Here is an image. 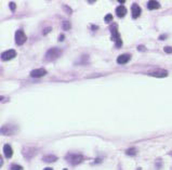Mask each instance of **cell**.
<instances>
[{
    "label": "cell",
    "mask_w": 172,
    "mask_h": 170,
    "mask_svg": "<svg viewBox=\"0 0 172 170\" xmlns=\"http://www.w3.org/2000/svg\"><path fill=\"white\" fill-rule=\"evenodd\" d=\"M47 74V71L45 68H37V70L31 71L30 76L34 77V78H38V77H42Z\"/></svg>",
    "instance_id": "9c48e42d"
},
{
    "label": "cell",
    "mask_w": 172,
    "mask_h": 170,
    "mask_svg": "<svg viewBox=\"0 0 172 170\" xmlns=\"http://www.w3.org/2000/svg\"><path fill=\"white\" fill-rule=\"evenodd\" d=\"M166 37H167L166 35H163V36H160V37H159V39H160V40H165Z\"/></svg>",
    "instance_id": "603a6c76"
},
{
    "label": "cell",
    "mask_w": 172,
    "mask_h": 170,
    "mask_svg": "<svg viewBox=\"0 0 172 170\" xmlns=\"http://www.w3.org/2000/svg\"><path fill=\"white\" fill-rule=\"evenodd\" d=\"M149 76L158 77V78H163V77L168 76V72L166 70H161V68H157V70H153L151 72H148Z\"/></svg>",
    "instance_id": "277c9868"
},
{
    "label": "cell",
    "mask_w": 172,
    "mask_h": 170,
    "mask_svg": "<svg viewBox=\"0 0 172 170\" xmlns=\"http://www.w3.org/2000/svg\"><path fill=\"white\" fill-rule=\"evenodd\" d=\"M126 154L129 156H134L136 154V149H134V147H131V149H128L127 151H126Z\"/></svg>",
    "instance_id": "2e32d148"
},
{
    "label": "cell",
    "mask_w": 172,
    "mask_h": 170,
    "mask_svg": "<svg viewBox=\"0 0 172 170\" xmlns=\"http://www.w3.org/2000/svg\"><path fill=\"white\" fill-rule=\"evenodd\" d=\"M11 170H23V167H21L20 165H11Z\"/></svg>",
    "instance_id": "d6986e66"
},
{
    "label": "cell",
    "mask_w": 172,
    "mask_h": 170,
    "mask_svg": "<svg viewBox=\"0 0 172 170\" xmlns=\"http://www.w3.org/2000/svg\"><path fill=\"white\" fill-rule=\"evenodd\" d=\"M15 56H16V51L15 50H7L5 51V52L1 54V59H2L3 61H10L12 60V59H14Z\"/></svg>",
    "instance_id": "8992f818"
},
{
    "label": "cell",
    "mask_w": 172,
    "mask_h": 170,
    "mask_svg": "<svg viewBox=\"0 0 172 170\" xmlns=\"http://www.w3.org/2000/svg\"><path fill=\"white\" fill-rule=\"evenodd\" d=\"M109 31H110V34H112V40L116 42V48H120L122 42H121V40H120L119 33H118V29H117V25L113 24L112 26L109 27Z\"/></svg>",
    "instance_id": "7a4b0ae2"
},
{
    "label": "cell",
    "mask_w": 172,
    "mask_h": 170,
    "mask_svg": "<svg viewBox=\"0 0 172 170\" xmlns=\"http://www.w3.org/2000/svg\"><path fill=\"white\" fill-rule=\"evenodd\" d=\"M163 50H165L166 53H172V48H171V47H165V49H163Z\"/></svg>",
    "instance_id": "44dd1931"
},
{
    "label": "cell",
    "mask_w": 172,
    "mask_h": 170,
    "mask_svg": "<svg viewBox=\"0 0 172 170\" xmlns=\"http://www.w3.org/2000/svg\"><path fill=\"white\" fill-rule=\"evenodd\" d=\"M9 7H10V10H11V11H14L15 8H16V5H15L14 2H10L9 3Z\"/></svg>",
    "instance_id": "ffe728a7"
},
{
    "label": "cell",
    "mask_w": 172,
    "mask_h": 170,
    "mask_svg": "<svg viewBox=\"0 0 172 170\" xmlns=\"http://www.w3.org/2000/svg\"><path fill=\"white\" fill-rule=\"evenodd\" d=\"M62 54V50L59 48H52L50 50L47 51L45 56V60L47 62H52V61H55L57 58H60V55Z\"/></svg>",
    "instance_id": "6da1fadb"
},
{
    "label": "cell",
    "mask_w": 172,
    "mask_h": 170,
    "mask_svg": "<svg viewBox=\"0 0 172 170\" xmlns=\"http://www.w3.org/2000/svg\"><path fill=\"white\" fill-rule=\"evenodd\" d=\"M171 156H172V153H171Z\"/></svg>",
    "instance_id": "83f0119b"
},
{
    "label": "cell",
    "mask_w": 172,
    "mask_h": 170,
    "mask_svg": "<svg viewBox=\"0 0 172 170\" xmlns=\"http://www.w3.org/2000/svg\"><path fill=\"white\" fill-rule=\"evenodd\" d=\"M25 41H26V35H25L24 31H21V29L16 31V33H15V42H16V45L21 46Z\"/></svg>",
    "instance_id": "5b68a950"
},
{
    "label": "cell",
    "mask_w": 172,
    "mask_h": 170,
    "mask_svg": "<svg viewBox=\"0 0 172 170\" xmlns=\"http://www.w3.org/2000/svg\"><path fill=\"white\" fill-rule=\"evenodd\" d=\"M66 161L73 166L79 165L80 163L84 161V156L80 154H68L66 156Z\"/></svg>",
    "instance_id": "3957f363"
},
{
    "label": "cell",
    "mask_w": 172,
    "mask_h": 170,
    "mask_svg": "<svg viewBox=\"0 0 172 170\" xmlns=\"http://www.w3.org/2000/svg\"><path fill=\"white\" fill-rule=\"evenodd\" d=\"M131 59L130 54H121L117 58V63L118 64H126L127 62H129V60Z\"/></svg>",
    "instance_id": "30bf717a"
},
{
    "label": "cell",
    "mask_w": 172,
    "mask_h": 170,
    "mask_svg": "<svg viewBox=\"0 0 172 170\" xmlns=\"http://www.w3.org/2000/svg\"><path fill=\"white\" fill-rule=\"evenodd\" d=\"M64 170H67V169H64Z\"/></svg>",
    "instance_id": "4316f807"
},
{
    "label": "cell",
    "mask_w": 172,
    "mask_h": 170,
    "mask_svg": "<svg viewBox=\"0 0 172 170\" xmlns=\"http://www.w3.org/2000/svg\"><path fill=\"white\" fill-rule=\"evenodd\" d=\"M64 40V35H61L60 36V41H63Z\"/></svg>",
    "instance_id": "d4e9b609"
},
{
    "label": "cell",
    "mask_w": 172,
    "mask_h": 170,
    "mask_svg": "<svg viewBox=\"0 0 172 170\" xmlns=\"http://www.w3.org/2000/svg\"><path fill=\"white\" fill-rule=\"evenodd\" d=\"M3 153H5V155L7 158H11L12 157V154H13L12 147H11L9 144H5V145L3 146Z\"/></svg>",
    "instance_id": "7c38bea8"
},
{
    "label": "cell",
    "mask_w": 172,
    "mask_h": 170,
    "mask_svg": "<svg viewBox=\"0 0 172 170\" xmlns=\"http://www.w3.org/2000/svg\"><path fill=\"white\" fill-rule=\"evenodd\" d=\"M50 31H51V27H47V28H45V31H43V35H45V34Z\"/></svg>",
    "instance_id": "7402d4cb"
},
{
    "label": "cell",
    "mask_w": 172,
    "mask_h": 170,
    "mask_svg": "<svg viewBox=\"0 0 172 170\" xmlns=\"http://www.w3.org/2000/svg\"><path fill=\"white\" fill-rule=\"evenodd\" d=\"M36 149H31V147H25L24 150H23V154H24V156L26 158H30L33 157L35 154H36Z\"/></svg>",
    "instance_id": "8fae6325"
},
{
    "label": "cell",
    "mask_w": 172,
    "mask_h": 170,
    "mask_svg": "<svg viewBox=\"0 0 172 170\" xmlns=\"http://www.w3.org/2000/svg\"><path fill=\"white\" fill-rule=\"evenodd\" d=\"M116 14L118 17H124V15L127 14V9L124 7V5H119V7L116 9Z\"/></svg>",
    "instance_id": "4fadbf2b"
},
{
    "label": "cell",
    "mask_w": 172,
    "mask_h": 170,
    "mask_svg": "<svg viewBox=\"0 0 172 170\" xmlns=\"http://www.w3.org/2000/svg\"><path fill=\"white\" fill-rule=\"evenodd\" d=\"M147 8L148 10H157L160 8V3L158 1H155V0H152L147 3Z\"/></svg>",
    "instance_id": "5bb4252c"
},
{
    "label": "cell",
    "mask_w": 172,
    "mask_h": 170,
    "mask_svg": "<svg viewBox=\"0 0 172 170\" xmlns=\"http://www.w3.org/2000/svg\"><path fill=\"white\" fill-rule=\"evenodd\" d=\"M104 21H105V23H110V22L113 21V15L112 14L105 15V17H104Z\"/></svg>",
    "instance_id": "ac0fdd59"
},
{
    "label": "cell",
    "mask_w": 172,
    "mask_h": 170,
    "mask_svg": "<svg viewBox=\"0 0 172 170\" xmlns=\"http://www.w3.org/2000/svg\"><path fill=\"white\" fill-rule=\"evenodd\" d=\"M131 12H132V17L133 19H138L141 15V8H140V5H136V3H133L131 7Z\"/></svg>",
    "instance_id": "ba28073f"
},
{
    "label": "cell",
    "mask_w": 172,
    "mask_h": 170,
    "mask_svg": "<svg viewBox=\"0 0 172 170\" xmlns=\"http://www.w3.org/2000/svg\"><path fill=\"white\" fill-rule=\"evenodd\" d=\"M42 159H43V161H45V163H54V161H56L57 157L54 155H47V156H45Z\"/></svg>",
    "instance_id": "9a60e30c"
},
{
    "label": "cell",
    "mask_w": 172,
    "mask_h": 170,
    "mask_svg": "<svg viewBox=\"0 0 172 170\" xmlns=\"http://www.w3.org/2000/svg\"><path fill=\"white\" fill-rule=\"evenodd\" d=\"M63 29H65V31H68V29H70V23L68 21H64L63 22Z\"/></svg>",
    "instance_id": "e0dca14e"
},
{
    "label": "cell",
    "mask_w": 172,
    "mask_h": 170,
    "mask_svg": "<svg viewBox=\"0 0 172 170\" xmlns=\"http://www.w3.org/2000/svg\"><path fill=\"white\" fill-rule=\"evenodd\" d=\"M139 50L140 51H143V50H145V48H144L143 46H139Z\"/></svg>",
    "instance_id": "cb8c5ba5"
},
{
    "label": "cell",
    "mask_w": 172,
    "mask_h": 170,
    "mask_svg": "<svg viewBox=\"0 0 172 170\" xmlns=\"http://www.w3.org/2000/svg\"><path fill=\"white\" fill-rule=\"evenodd\" d=\"M43 170H53V169H52V168H45Z\"/></svg>",
    "instance_id": "484cf974"
},
{
    "label": "cell",
    "mask_w": 172,
    "mask_h": 170,
    "mask_svg": "<svg viewBox=\"0 0 172 170\" xmlns=\"http://www.w3.org/2000/svg\"><path fill=\"white\" fill-rule=\"evenodd\" d=\"M15 132V128L12 125H5L1 128V133L5 134V136H11Z\"/></svg>",
    "instance_id": "52a82bcc"
}]
</instances>
